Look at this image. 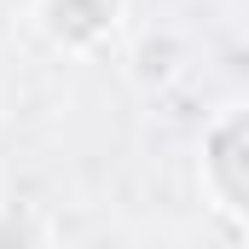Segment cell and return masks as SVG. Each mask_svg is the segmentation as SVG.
<instances>
[{"mask_svg": "<svg viewBox=\"0 0 249 249\" xmlns=\"http://www.w3.org/2000/svg\"><path fill=\"white\" fill-rule=\"evenodd\" d=\"M35 18H41L47 41L58 53H93V47H105L116 35L122 0H41Z\"/></svg>", "mask_w": 249, "mask_h": 249, "instance_id": "6da1fadb", "label": "cell"}]
</instances>
